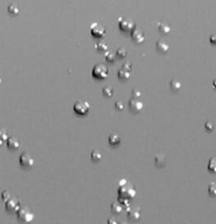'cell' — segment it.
Wrapping results in <instances>:
<instances>
[{
  "mask_svg": "<svg viewBox=\"0 0 216 224\" xmlns=\"http://www.w3.org/2000/svg\"><path fill=\"white\" fill-rule=\"evenodd\" d=\"M90 157H91V159L94 162H99V161H101V158H102V154H101V152L100 151L94 150L90 153Z\"/></svg>",
  "mask_w": 216,
  "mask_h": 224,
  "instance_id": "19",
  "label": "cell"
},
{
  "mask_svg": "<svg viewBox=\"0 0 216 224\" xmlns=\"http://www.w3.org/2000/svg\"><path fill=\"white\" fill-rule=\"evenodd\" d=\"M102 94L106 96H112L113 94V89L111 86H105L102 88Z\"/></svg>",
  "mask_w": 216,
  "mask_h": 224,
  "instance_id": "20",
  "label": "cell"
},
{
  "mask_svg": "<svg viewBox=\"0 0 216 224\" xmlns=\"http://www.w3.org/2000/svg\"><path fill=\"white\" fill-rule=\"evenodd\" d=\"M95 49L101 53H106L108 50V45L106 41H100L95 44Z\"/></svg>",
  "mask_w": 216,
  "mask_h": 224,
  "instance_id": "15",
  "label": "cell"
},
{
  "mask_svg": "<svg viewBox=\"0 0 216 224\" xmlns=\"http://www.w3.org/2000/svg\"><path fill=\"white\" fill-rule=\"evenodd\" d=\"M6 145L9 149L17 150L20 147V143L16 137L10 136V137H8V139L6 140Z\"/></svg>",
  "mask_w": 216,
  "mask_h": 224,
  "instance_id": "9",
  "label": "cell"
},
{
  "mask_svg": "<svg viewBox=\"0 0 216 224\" xmlns=\"http://www.w3.org/2000/svg\"><path fill=\"white\" fill-rule=\"evenodd\" d=\"M215 183H211V185H209V192L212 195H215Z\"/></svg>",
  "mask_w": 216,
  "mask_h": 224,
  "instance_id": "30",
  "label": "cell"
},
{
  "mask_svg": "<svg viewBox=\"0 0 216 224\" xmlns=\"http://www.w3.org/2000/svg\"><path fill=\"white\" fill-rule=\"evenodd\" d=\"M159 31H160V32L162 33V34L164 35H166L168 34L169 32L171 31V27H170V26H169L168 24H166V23H165V22H162V23H160L159 24Z\"/></svg>",
  "mask_w": 216,
  "mask_h": 224,
  "instance_id": "17",
  "label": "cell"
},
{
  "mask_svg": "<svg viewBox=\"0 0 216 224\" xmlns=\"http://www.w3.org/2000/svg\"><path fill=\"white\" fill-rule=\"evenodd\" d=\"M210 41H211L212 43H215V35H212V36L210 37Z\"/></svg>",
  "mask_w": 216,
  "mask_h": 224,
  "instance_id": "31",
  "label": "cell"
},
{
  "mask_svg": "<svg viewBox=\"0 0 216 224\" xmlns=\"http://www.w3.org/2000/svg\"><path fill=\"white\" fill-rule=\"evenodd\" d=\"M105 57H106V59L107 61L110 62V63H113L116 60V55L112 51H107L106 52V54H105Z\"/></svg>",
  "mask_w": 216,
  "mask_h": 224,
  "instance_id": "22",
  "label": "cell"
},
{
  "mask_svg": "<svg viewBox=\"0 0 216 224\" xmlns=\"http://www.w3.org/2000/svg\"><path fill=\"white\" fill-rule=\"evenodd\" d=\"M204 127H205V129H207V130L212 131L214 129V124L211 122H209V121H207V122L204 123Z\"/></svg>",
  "mask_w": 216,
  "mask_h": 224,
  "instance_id": "28",
  "label": "cell"
},
{
  "mask_svg": "<svg viewBox=\"0 0 216 224\" xmlns=\"http://www.w3.org/2000/svg\"><path fill=\"white\" fill-rule=\"evenodd\" d=\"M20 164L24 168H31L34 165V158L28 152H23L19 157Z\"/></svg>",
  "mask_w": 216,
  "mask_h": 224,
  "instance_id": "4",
  "label": "cell"
},
{
  "mask_svg": "<svg viewBox=\"0 0 216 224\" xmlns=\"http://www.w3.org/2000/svg\"><path fill=\"white\" fill-rule=\"evenodd\" d=\"M74 113L78 115H86L90 110V104L86 101H77L73 107Z\"/></svg>",
  "mask_w": 216,
  "mask_h": 224,
  "instance_id": "2",
  "label": "cell"
},
{
  "mask_svg": "<svg viewBox=\"0 0 216 224\" xmlns=\"http://www.w3.org/2000/svg\"><path fill=\"white\" fill-rule=\"evenodd\" d=\"M119 28L120 30L124 31V32H131L133 29L136 26L134 21L130 19H126V18H120L119 20Z\"/></svg>",
  "mask_w": 216,
  "mask_h": 224,
  "instance_id": "3",
  "label": "cell"
},
{
  "mask_svg": "<svg viewBox=\"0 0 216 224\" xmlns=\"http://www.w3.org/2000/svg\"><path fill=\"white\" fill-rule=\"evenodd\" d=\"M155 46H156V49L162 54L166 53L169 50V45L163 40H158L155 43Z\"/></svg>",
  "mask_w": 216,
  "mask_h": 224,
  "instance_id": "11",
  "label": "cell"
},
{
  "mask_svg": "<svg viewBox=\"0 0 216 224\" xmlns=\"http://www.w3.org/2000/svg\"><path fill=\"white\" fill-rule=\"evenodd\" d=\"M18 217L21 222L23 223H30L31 222V220L33 219V215L32 213L28 210L27 208H22V209H19L18 211Z\"/></svg>",
  "mask_w": 216,
  "mask_h": 224,
  "instance_id": "6",
  "label": "cell"
},
{
  "mask_svg": "<svg viewBox=\"0 0 216 224\" xmlns=\"http://www.w3.org/2000/svg\"><path fill=\"white\" fill-rule=\"evenodd\" d=\"M6 208L8 210L14 211L19 210V202L16 199H9L6 203Z\"/></svg>",
  "mask_w": 216,
  "mask_h": 224,
  "instance_id": "10",
  "label": "cell"
},
{
  "mask_svg": "<svg viewBox=\"0 0 216 224\" xmlns=\"http://www.w3.org/2000/svg\"><path fill=\"white\" fill-rule=\"evenodd\" d=\"M111 209H112V211L114 213H120L122 210V207L119 204L113 203L111 205Z\"/></svg>",
  "mask_w": 216,
  "mask_h": 224,
  "instance_id": "24",
  "label": "cell"
},
{
  "mask_svg": "<svg viewBox=\"0 0 216 224\" xmlns=\"http://www.w3.org/2000/svg\"><path fill=\"white\" fill-rule=\"evenodd\" d=\"M132 96H133L134 99H138L142 96V91L138 88H134L132 91Z\"/></svg>",
  "mask_w": 216,
  "mask_h": 224,
  "instance_id": "25",
  "label": "cell"
},
{
  "mask_svg": "<svg viewBox=\"0 0 216 224\" xmlns=\"http://www.w3.org/2000/svg\"><path fill=\"white\" fill-rule=\"evenodd\" d=\"M106 32L105 28L98 23H93L90 26V33L95 38H101Z\"/></svg>",
  "mask_w": 216,
  "mask_h": 224,
  "instance_id": "5",
  "label": "cell"
},
{
  "mask_svg": "<svg viewBox=\"0 0 216 224\" xmlns=\"http://www.w3.org/2000/svg\"><path fill=\"white\" fill-rule=\"evenodd\" d=\"M92 76L97 80H104L108 76V68L104 63H97L92 68Z\"/></svg>",
  "mask_w": 216,
  "mask_h": 224,
  "instance_id": "1",
  "label": "cell"
},
{
  "mask_svg": "<svg viewBox=\"0 0 216 224\" xmlns=\"http://www.w3.org/2000/svg\"><path fill=\"white\" fill-rule=\"evenodd\" d=\"M8 139V135L7 132L3 129H0V141H4Z\"/></svg>",
  "mask_w": 216,
  "mask_h": 224,
  "instance_id": "27",
  "label": "cell"
},
{
  "mask_svg": "<svg viewBox=\"0 0 216 224\" xmlns=\"http://www.w3.org/2000/svg\"><path fill=\"white\" fill-rule=\"evenodd\" d=\"M128 54V52H127V50L125 49L124 48H118L117 49V51H116V55L118 57V58H124Z\"/></svg>",
  "mask_w": 216,
  "mask_h": 224,
  "instance_id": "21",
  "label": "cell"
},
{
  "mask_svg": "<svg viewBox=\"0 0 216 224\" xmlns=\"http://www.w3.org/2000/svg\"><path fill=\"white\" fill-rule=\"evenodd\" d=\"M122 68L130 72V71H131V68H132V64H131V63L128 61L124 62V63H122Z\"/></svg>",
  "mask_w": 216,
  "mask_h": 224,
  "instance_id": "26",
  "label": "cell"
},
{
  "mask_svg": "<svg viewBox=\"0 0 216 224\" xmlns=\"http://www.w3.org/2000/svg\"><path fill=\"white\" fill-rule=\"evenodd\" d=\"M155 165L159 168L164 167L166 163V158L164 154H157L155 156Z\"/></svg>",
  "mask_w": 216,
  "mask_h": 224,
  "instance_id": "12",
  "label": "cell"
},
{
  "mask_svg": "<svg viewBox=\"0 0 216 224\" xmlns=\"http://www.w3.org/2000/svg\"><path fill=\"white\" fill-rule=\"evenodd\" d=\"M128 107H129V109L133 112V113H139L141 111L143 108H144V104L143 102L139 101L138 99H131L129 100L128 102Z\"/></svg>",
  "mask_w": 216,
  "mask_h": 224,
  "instance_id": "8",
  "label": "cell"
},
{
  "mask_svg": "<svg viewBox=\"0 0 216 224\" xmlns=\"http://www.w3.org/2000/svg\"><path fill=\"white\" fill-rule=\"evenodd\" d=\"M117 75H118V78L122 80V81H128L130 78V72L129 71H127L125 69H122L121 68L120 70H118V73H117Z\"/></svg>",
  "mask_w": 216,
  "mask_h": 224,
  "instance_id": "16",
  "label": "cell"
},
{
  "mask_svg": "<svg viewBox=\"0 0 216 224\" xmlns=\"http://www.w3.org/2000/svg\"><path fill=\"white\" fill-rule=\"evenodd\" d=\"M131 37L137 43H141V42L144 41V31H142L140 28L137 27V26H135L133 29V31H131Z\"/></svg>",
  "mask_w": 216,
  "mask_h": 224,
  "instance_id": "7",
  "label": "cell"
},
{
  "mask_svg": "<svg viewBox=\"0 0 216 224\" xmlns=\"http://www.w3.org/2000/svg\"><path fill=\"white\" fill-rule=\"evenodd\" d=\"M170 88L171 89L172 91H178L182 89V83L178 80H171L170 81Z\"/></svg>",
  "mask_w": 216,
  "mask_h": 224,
  "instance_id": "14",
  "label": "cell"
},
{
  "mask_svg": "<svg viewBox=\"0 0 216 224\" xmlns=\"http://www.w3.org/2000/svg\"><path fill=\"white\" fill-rule=\"evenodd\" d=\"M121 137L117 134H112L108 137V141L112 146H117L121 143Z\"/></svg>",
  "mask_w": 216,
  "mask_h": 224,
  "instance_id": "13",
  "label": "cell"
},
{
  "mask_svg": "<svg viewBox=\"0 0 216 224\" xmlns=\"http://www.w3.org/2000/svg\"><path fill=\"white\" fill-rule=\"evenodd\" d=\"M115 108L117 110H122L124 108V104L121 101H117V102H115Z\"/></svg>",
  "mask_w": 216,
  "mask_h": 224,
  "instance_id": "29",
  "label": "cell"
},
{
  "mask_svg": "<svg viewBox=\"0 0 216 224\" xmlns=\"http://www.w3.org/2000/svg\"><path fill=\"white\" fill-rule=\"evenodd\" d=\"M1 83H2V80H1V78H0V85H1Z\"/></svg>",
  "mask_w": 216,
  "mask_h": 224,
  "instance_id": "32",
  "label": "cell"
},
{
  "mask_svg": "<svg viewBox=\"0 0 216 224\" xmlns=\"http://www.w3.org/2000/svg\"><path fill=\"white\" fill-rule=\"evenodd\" d=\"M208 168L209 171H211L212 173L215 172V157L213 156L209 162V165H208Z\"/></svg>",
  "mask_w": 216,
  "mask_h": 224,
  "instance_id": "23",
  "label": "cell"
},
{
  "mask_svg": "<svg viewBox=\"0 0 216 224\" xmlns=\"http://www.w3.org/2000/svg\"><path fill=\"white\" fill-rule=\"evenodd\" d=\"M7 9H8V12L9 13V14H13V15H17V14H20V8L18 7L15 4H10L8 8H7Z\"/></svg>",
  "mask_w": 216,
  "mask_h": 224,
  "instance_id": "18",
  "label": "cell"
}]
</instances>
